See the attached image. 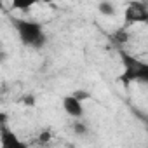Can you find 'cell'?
<instances>
[{
    "label": "cell",
    "mask_w": 148,
    "mask_h": 148,
    "mask_svg": "<svg viewBox=\"0 0 148 148\" xmlns=\"http://www.w3.org/2000/svg\"><path fill=\"white\" fill-rule=\"evenodd\" d=\"M119 56H120L122 64H124V71L119 79L124 86H129L132 82H143V84L148 82V64L146 63L131 56L122 47H119Z\"/></svg>",
    "instance_id": "obj_1"
},
{
    "label": "cell",
    "mask_w": 148,
    "mask_h": 148,
    "mask_svg": "<svg viewBox=\"0 0 148 148\" xmlns=\"http://www.w3.org/2000/svg\"><path fill=\"white\" fill-rule=\"evenodd\" d=\"M14 28L18 30V35L21 42L28 47L40 49L45 45L47 37L44 33V28L40 23L35 21H25V19H14Z\"/></svg>",
    "instance_id": "obj_2"
},
{
    "label": "cell",
    "mask_w": 148,
    "mask_h": 148,
    "mask_svg": "<svg viewBox=\"0 0 148 148\" xmlns=\"http://www.w3.org/2000/svg\"><path fill=\"white\" fill-rule=\"evenodd\" d=\"M125 26H131L134 23H146L148 21V9L143 2H131L124 14Z\"/></svg>",
    "instance_id": "obj_3"
},
{
    "label": "cell",
    "mask_w": 148,
    "mask_h": 148,
    "mask_svg": "<svg viewBox=\"0 0 148 148\" xmlns=\"http://www.w3.org/2000/svg\"><path fill=\"white\" fill-rule=\"evenodd\" d=\"M0 143L9 148H21L25 143L5 125V115H0Z\"/></svg>",
    "instance_id": "obj_4"
},
{
    "label": "cell",
    "mask_w": 148,
    "mask_h": 148,
    "mask_svg": "<svg viewBox=\"0 0 148 148\" xmlns=\"http://www.w3.org/2000/svg\"><path fill=\"white\" fill-rule=\"evenodd\" d=\"M63 108H64V112H66L70 117H73V119H82V117H84L82 101H79L75 96H71V94L63 99Z\"/></svg>",
    "instance_id": "obj_5"
},
{
    "label": "cell",
    "mask_w": 148,
    "mask_h": 148,
    "mask_svg": "<svg viewBox=\"0 0 148 148\" xmlns=\"http://www.w3.org/2000/svg\"><path fill=\"white\" fill-rule=\"evenodd\" d=\"M35 4H38V0H12L11 7L16 11H30Z\"/></svg>",
    "instance_id": "obj_6"
},
{
    "label": "cell",
    "mask_w": 148,
    "mask_h": 148,
    "mask_svg": "<svg viewBox=\"0 0 148 148\" xmlns=\"http://www.w3.org/2000/svg\"><path fill=\"white\" fill-rule=\"evenodd\" d=\"M98 9H99V12L103 16H113L115 14V5L112 2H108V0H103V2L98 5Z\"/></svg>",
    "instance_id": "obj_7"
},
{
    "label": "cell",
    "mask_w": 148,
    "mask_h": 148,
    "mask_svg": "<svg viewBox=\"0 0 148 148\" xmlns=\"http://www.w3.org/2000/svg\"><path fill=\"white\" fill-rule=\"evenodd\" d=\"M112 40H115L117 44H125L127 40H129V35H127V32H125V28H120V30H117V32H113V35H112Z\"/></svg>",
    "instance_id": "obj_8"
},
{
    "label": "cell",
    "mask_w": 148,
    "mask_h": 148,
    "mask_svg": "<svg viewBox=\"0 0 148 148\" xmlns=\"http://www.w3.org/2000/svg\"><path fill=\"white\" fill-rule=\"evenodd\" d=\"M71 96H75L79 101H84V99H89V98H91V94H89L87 91H75Z\"/></svg>",
    "instance_id": "obj_9"
},
{
    "label": "cell",
    "mask_w": 148,
    "mask_h": 148,
    "mask_svg": "<svg viewBox=\"0 0 148 148\" xmlns=\"http://www.w3.org/2000/svg\"><path fill=\"white\" fill-rule=\"evenodd\" d=\"M51 131H44L42 134H40V138H38V143H47L49 139H51Z\"/></svg>",
    "instance_id": "obj_10"
},
{
    "label": "cell",
    "mask_w": 148,
    "mask_h": 148,
    "mask_svg": "<svg viewBox=\"0 0 148 148\" xmlns=\"http://www.w3.org/2000/svg\"><path fill=\"white\" fill-rule=\"evenodd\" d=\"M73 129H75L77 132H80V134H84V132H86V127H84V125H82L80 122H75V125H73Z\"/></svg>",
    "instance_id": "obj_11"
},
{
    "label": "cell",
    "mask_w": 148,
    "mask_h": 148,
    "mask_svg": "<svg viewBox=\"0 0 148 148\" xmlns=\"http://www.w3.org/2000/svg\"><path fill=\"white\" fill-rule=\"evenodd\" d=\"M25 103H28V105L32 106V105H33V98H32V96H28V98H25Z\"/></svg>",
    "instance_id": "obj_12"
},
{
    "label": "cell",
    "mask_w": 148,
    "mask_h": 148,
    "mask_svg": "<svg viewBox=\"0 0 148 148\" xmlns=\"http://www.w3.org/2000/svg\"><path fill=\"white\" fill-rule=\"evenodd\" d=\"M38 2H45V4H51L52 0H38Z\"/></svg>",
    "instance_id": "obj_13"
},
{
    "label": "cell",
    "mask_w": 148,
    "mask_h": 148,
    "mask_svg": "<svg viewBox=\"0 0 148 148\" xmlns=\"http://www.w3.org/2000/svg\"><path fill=\"white\" fill-rule=\"evenodd\" d=\"M2 59H4V52H2V51H0V61H2Z\"/></svg>",
    "instance_id": "obj_14"
},
{
    "label": "cell",
    "mask_w": 148,
    "mask_h": 148,
    "mask_svg": "<svg viewBox=\"0 0 148 148\" xmlns=\"http://www.w3.org/2000/svg\"><path fill=\"white\" fill-rule=\"evenodd\" d=\"M0 7H2V0H0Z\"/></svg>",
    "instance_id": "obj_15"
}]
</instances>
